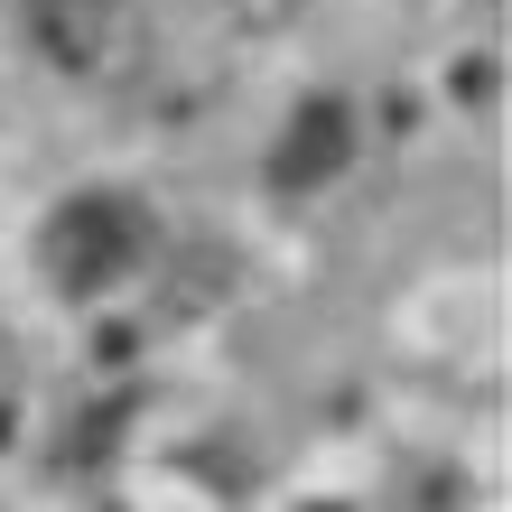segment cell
Returning a JSON list of instances; mask_svg holds the SVG:
<instances>
[{"label":"cell","instance_id":"obj_1","mask_svg":"<svg viewBox=\"0 0 512 512\" xmlns=\"http://www.w3.org/2000/svg\"><path fill=\"white\" fill-rule=\"evenodd\" d=\"M140 252H149V215L131 196H75V205H56V224H47V280L66 298H94L112 280H131Z\"/></svg>","mask_w":512,"mask_h":512},{"label":"cell","instance_id":"obj_2","mask_svg":"<svg viewBox=\"0 0 512 512\" xmlns=\"http://www.w3.org/2000/svg\"><path fill=\"white\" fill-rule=\"evenodd\" d=\"M28 38L66 75H112L131 47V19H122V0H28Z\"/></svg>","mask_w":512,"mask_h":512},{"label":"cell","instance_id":"obj_3","mask_svg":"<svg viewBox=\"0 0 512 512\" xmlns=\"http://www.w3.org/2000/svg\"><path fill=\"white\" fill-rule=\"evenodd\" d=\"M345 159H354V112L336 94H308V112L289 122V140H280L270 168H280V187H326Z\"/></svg>","mask_w":512,"mask_h":512}]
</instances>
